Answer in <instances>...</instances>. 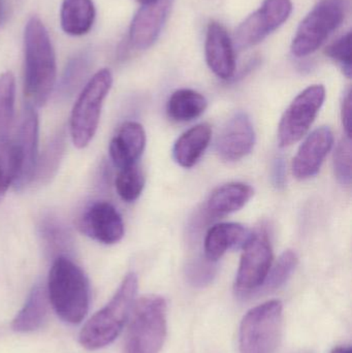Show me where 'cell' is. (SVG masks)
I'll return each instance as SVG.
<instances>
[{
    "label": "cell",
    "instance_id": "18",
    "mask_svg": "<svg viewBox=\"0 0 352 353\" xmlns=\"http://www.w3.org/2000/svg\"><path fill=\"white\" fill-rule=\"evenodd\" d=\"M249 236L250 232L242 224H216L208 230L205 238V256L215 263L229 249L243 247Z\"/></svg>",
    "mask_w": 352,
    "mask_h": 353
},
{
    "label": "cell",
    "instance_id": "5",
    "mask_svg": "<svg viewBox=\"0 0 352 353\" xmlns=\"http://www.w3.org/2000/svg\"><path fill=\"white\" fill-rule=\"evenodd\" d=\"M113 84L112 72L107 68L99 70L85 85L79 95L70 117V137L74 146L85 148L96 134L103 101Z\"/></svg>",
    "mask_w": 352,
    "mask_h": 353
},
{
    "label": "cell",
    "instance_id": "25",
    "mask_svg": "<svg viewBox=\"0 0 352 353\" xmlns=\"http://www.w3.org/2000/svg\"><path fill=\"white\" fill-rule=\"evenodd\" d=\"M16 81L12 72L0 76V144L10 140L14 115Z\"/></svg>",
    "mask_w": 352,
    "mask_h": 353
},
{
    "label": "cell",
    "instance_id": "23",
    "mask_svg": "<svg viewBox=\"0 0 352 353\" xmlns=\"http://www.w3.org/2000/svg\"><path fill=\"white\" fill-rule=\"evenodd\" d=\"M207 105L206 99L198 91L180 89L175 91L167 101V115L174 121H191L206 111Z\"/></svg>",
    "mask_w": 352,
    "mask_h": 353
},
{
    "label": "cell",
    "instance_id": "13",
    "mask_svg": "<svg viewBox=\"0 0 352 353\" xmlns=\"http://www.w3.org/2000/svg\"><path fill=\"white\" fill-rule=\"evenodd\" d=\"M256 144L251 120L243 112L236 113L225 124L216 140V151L225 161H238L247 157Z\"/></svg>",
    "mask_w": 352,
    "mask_h": 353
},
{
    "label": "cell",
    "instance_id": "28",
    "mask_svg": "<svg viewBox=\"0 0 352 353\" xmlns=\"http://www.w3.org/2000/svg\"><path fill=\"white\" fill-rule=\"evenodd\" d=\"M299 263V257L293 250H287L280 255L274 267H271L270 272L267 276L266 281L258 290V294L272 292L280 288L287 283L295 272Z\"/></svg>",
    "mask_w": 352,
    "mask_h": 353
},
{
    "label": "cell",
    "instance_id": "21",
    "mask_svg": "<svg viewBox=\"0 0 352 353\" xmlns=\"http://www.w3.org/2000/svg\"><path fill=\"white\" fill-rule=\"evenodd\" d=\"M47 288L37 284L31 290L26 303L12 321V327L18 333H30L43 327L49 313Z\"/></svg>",
    "mask_w": 352,
    "mask_h": 353
},
{
    "label": "cell",
    "instance_id": "19",
    "mask_svg": "<svg viewBox=\"0 0 352 353\" xmlns=\"http://www.w3.org/2000/svg\"><path fill=\"white\" fill-rule=\"evenodd\" d=\"M254 190L245 183L231 182L215 189L207 201V213L221 217L241 210L253 196Z\"/></svg>",
    "mask_w": 352,
    "mask_h": 353
},
{
    "label": "cell",
    "instance_id": "7",
    "mask_svg": "<svg viewBox=\"0 0 352 353\" xmlns=\"http://www.w3.org/2000/svg\"><path fill=\"white\" fill-rule=\"evenodd\" d=\"M345 0H320L298 27L291 43L297 57L314 53L340 27L345 18Z\"/></svg>",
    "mask_w": 352,
    "mask_h": 353
},
{
    "label": "cell",
    "instance_id": "26",
    "mask_svg": "<svg viewBox=\"0 0 352 353\" xmlns=\"http://www.w3.org/2000/svg\"><path fill=\"white\" fill-rule=\"evenodd\" d=\"M65 149V134L59 132L53 137L51 142L45 147L41 157L37 159L33 181L37 183H48L57 173L60 161ZM32 181V182H33Z\"/></svg>",
    "mask_w": 352,
    "mask_h": 353
},
{
    "label": "cell",
    "instance_id": "17",
    "mask_svg": "<svg viewBox=\"0 0 352 353\" xmlns=\"http://www.w3.org/2000/svg\"><path fill=\"white\" fill-rule=\"evenodd\" d=\"M146 146V132L138 122L128 121L120 126L110 144V157L119 169L136 165Z\"/></svg>",
    "mask_w": 352,
    "mask_h": 353
},
{
    "label": "cell",
    "instance_id": "31",
    "mask_svg": "<svg viewBox=\"0 0 352 353\" xmlns=\"http://www.w3.org/2000/svg\"><path fill=\"white\" fill-rule=\"evenodd\" d=\"M351 138L345 137L339 142L334 155V172L340 184H351Z\"/></svg>",
    "mask_w": 352,
    "mask_h": 353
},
{
    "label": "cell",
    "instance_id": "33",
    "mask_svg": "<svg viewBox=\"0 0 352 353\" xmlns=\"http://www.w3.org/2000/svg\"><path fill=\"white\" fill-rule=\"evenodd\" d=\"M215 270L212 261L206 259V263H194L188 270L190 282L196 286H205L214 276Z\"/></svg>",
    "mask_w": 352,
    "mask_h": 353
},
{
    "label": "cell",
    "instance_id": "11",
    "mask_svg": "<svg viewBox=\"0 0 352 353\" xmlns=\"http://www.w3.org/2000/svg\"><path fill=\"white\" fill-rule=\"evenodd\" d=\"M79 226L83 234L105 245L116 244L124 236L123 219L109 201L89 205L81 216Z\"/></svg>",
    "mask_w": 352,
    "mask_h": 353
},
{
    "label": "cell",
    "instance_id": "16",
    "mask_svg": "<svg viewBox=\"0 0 352 353\" xmlns=\"http://www.w3.org/2000/svg\"><path fill=\"white\" fill-rule=\"evenodd\" d=\"M205 52L209 68L218 78L229 80L234 76L236 70L235 51L227 29L220 23L213 21L209 24Z\"/></svg>",
    "mask_w": 352,
    "mask_h": 353
},
{
    "label": "cell",
    "instance_id": "30",
    "mask_svg": "<svg viewBox=\"0 0 352 353\" xmlns=\"http://www.w3.org/2000/svg\"><path fill=\"white\" fill-rule=\"evenodd\" d=\"M91 65V56L87 52L76 54L68 61L62 76L61 89L64 95H70L80 86L88 74Z\"/></svg>",
    "mask_w": 352,
    "mask_h": 353
},
{
    "label": "cell",
    "instance_id": "6",
    "mask_svg": "<svg viewBox=\"0 0 352 353\" xmlns=\"http://www.w3.org/2000/svg\"><path fill=\"white\" fill-rule=\"evenodd\" d=\"M283 306L272 300L254 307L240 327L241 353H276L282 333Z\"/></svg>",
    "mask_w": 352,
    "mask_h": 353
},
{
    "label": "cell",
    "instance_id": "8",
    "mask_svg": "<svg viewBox=\"0 0 352 353\" xmlns=\"http://www.w3.org/2000/svg\"><path fill=\"white\" fill-rule=\"evenodd\" d=\"M273 263L270 239L264 230L250 234L243 246L241 261L235 282V292L240 298L252 296L266 281Z\"/></svg>",
    "mask_w": 352,
    "mask_h": 353
},
{
    "label": "cell",
    "instance_id": "29",
    "mask_svg": "<svg viewBox=\"0 0 352 353\" xmlns=\"http://www.w3.org/2000/svg\"><path fill=\"white\" fill-rule=\"evenodd\" d=\"M116 190L126 203L136 201L142 194L145 187V176L142 170L136 165L120 169L116 176Z\"/></svg>",
    "mask_w": 352,
    "mask_h": 353
},
{
    "label": "cell",
    "instance_id": "12",
    "mask_svg": "<svg viewBox=\"0 0 352 353\" xmlns=\"http://www.w3.org/2000/svg\"><path fill=\"white\" fill-rule=\"evenodd\" d=\"M21 159L20 175L14 186L22 190L30 184L34 176L39 159V116L34 107L26 103L16 137L12 139Z\"/></svg>",
    "mask_w": 352,
    "mask_h": 353
},
{
    "label": "cell",
    "instance_id": "38",
    "mask_svg": "<svg viewBox=\"0 0 352 353\" xmlns=\"http://www.w3.org/2000/svg\"><path fill=\"white\" fill-rule=\"evenodd\" d=\"M138 1H140L141 3H143V4H147V3H150V2H152L153 0H138Z\"/></svg>",
    "mask_w": 352,
    "mask_h": 353
},
{
    "label": "cell",
    "instance_id": "34",
    "mask_svg": "<svg viewBox=\"0 0 352 353\" xmlns=\"http://www.w3.org/2000/svg\"><path fill=\"white\" fill-rule=\"evenodd\" d=\"M285 163L282 157H277L273 163L272 181L276 188H283L285 186Z\"/></svg>",
    "mask_w": 352,
    "mask_h": 353
},
{
    "label": "cell",
    "instance_id": "20",
    "mask_svg": "<svg viewBox=\"0 0 352 353\" xmlns=\"http://www.w3.org/2000/svg\"><path fill=\"white\" fill-rule=\"evenodd\" d=\"M212 130L207 123L198 124L184 132L173 148V157L180 167H194L210 144Z\"/></svg>",
    "mask_w": 352,
    "mask_h": 353
},
{
    "label": "cell",
    "instance_id": "15",
    "mask_svg": "<svg viewBox=\"0 0 352 353\" xmlns=\"http://www.w3.org/2000/svg\"><path fill=\"white\" fill-rule=\"evenodd\" d=\"M334 145V134L328 126L316 128L300 146L293 161V174L306 180L320 172L324 159Z\"/></svg>",
    "mask_w": 352,
    "mask_h": 353
},
{
    "label": "cell",
    "instance_id": "27",
    "mask_svg": "<svg viewBox=\"0 0 352 353\" xmlns=\"http://www.w3.org/2000/svg\"><path fill=\"white\" fill-rule=\"evenodd\" d=\"M21 159L12 139L0 144V201L20 175Z\"/></svg>",
    "mask_w": 352,
    "mask_h": 353
},
{
    "label": "cell",
    "instance_id": "4",
    "mask_svg": "<svg viewBox=\"0 0 352 353\" xmlns=\"http://www.w3.org/2000/svg\"><path fill=\"white\" fill-rule=\"evenodd\" d=\"M167 302L147 296L134 303L123 353H159L167 338Z\"/></svg>",
    "mask_w": 352,
    "mask_h": 353
},
{
    "label": "cell",
    "instance_id": "32",
    "mask_svg": "<svg viewBox=\"0 0 352 353\" xmlns=\"http://www.w3.org/2000/svg\"><path fill=\"white\" fill-rule=\"evenodd\" d=\"M327 54L339 63L347 78H351V33L343 35L327 50Z\"/></svg>",
    "mask_w": 352,
    "mask_h": 353
},
{
    "label": "cell",
    "instance_id": "14",
    "mask_svg": "<svg viewBox=\"0 0 352 353\" xmlns=\"http://www.w3.org/2000/svg\"><path fill=\"white\" fill-rule=\"evenodd\" d=\"M174 0H153L136 12L130 29V41L138 50L150 48L158 39Z\"/></svg>",
    "mask_w": 352,
    "mask_h": 353
},
{
    "label": "cell",
    "instance_id": "24",
    "mask_svg": "<svg viewBox=\"0 0 352 353\" xmlns=\"http://www.w3.org/2000/svg\"><path fill=\"white\" fill-rule=\"evenodd\" d=\"M43 242L48 251L54 256H66L65 253L72 249V240L70 230L65 224L55 216L48 215L41 219L39 224Z\"/></svg>",
    "mask_w": 352,
    "mask_h": 353
},
{
    "label": "cell",
    "instance_id": "10",
    "mask_svg": "<svg viewBox=\"0 0 352 353\" xmlns=\"http://www.w3.org/2000/svg\"><path fill=\"white\" fill-rule=\"evenodd\" d=\"M293 12L291 0H265L262 6L250 14L238 28L236 43L241 49L264 41L278 29Z\"/></svg>",
    "mask_w": 352,
    "mask_h": 353
},
{
    "label": "cell",
    "instance_id": "37",
    "mask_svg": "<svg viewBox=\"0 0 352 353\" xmlns=\"http://www.w3.org/2000/svg\"><path fill=\"white\" fill-rule=\"evenodd\" d=\"M331 353H352V350L351 347H346V346H339Z\"/></svg>",
    "mask_w": 352,
    "mask_h": 353
},
{
    "label": "cell",
    "instance_id": "22",
    "mask_svg": "<svg viewBox=\"0 0 352 353\" xmlns=\"http://www.w3.org/2000/svg\"><path fill=\"white\" fill-rule=\"evenodd\" d=\"M95 8L92 0H63L60 10L62 30L72 37L86 34L92 28Z\"/></svg>",
    "mask_w": 352,
    "mask_h": 353
},
{
    "label": "cell",
    "instance_id": "9",
    "mask_svg": "<svg viewBox=\"0 0 352 353\" xmlns=\"http://www.w3.org/2000/svg\"><path fill=\"white\" fill-rule=\"evenodd\" d=\"M326 99V88L312 85L302 91L287 108L278 128L281 148L291 146L304 138L320 113Z\"/></svg>",
    "mask_w": 352,
    "mask_h": 353
},
{
    "label": "cell",
    "instance_id": "35",
    "mask_svg": "<svg viewBox=\"0 0 352 353\" xmlns=\"http://www.w3.org/2000/svg\"><path fill=\"white\" fill-rule=\"evenodd\" d=\"M342 115L343 126H344L346 136L351 138V90L349 89L345 94L344 99L342 103Z\"/></svg>",
    "mask_w": 352,
    "mask_h": 353
},
{
    "label": "cell",
    "instance_id": "36",
    "mask_svg": "<svg viewBox=\"0 0 352 353\" xmlns=\"http://www.w3.org/2000/svg\"><path fill=\"white\" fill-rule=\"evenodd\" d=\"M6 2H4V0H0V28H1L2 25L4 24V21H6Z\"/></svg>",
    "mask_w": 352,
    "mask_h": 353
},
{
    "label": "cell",
    "instance_id": "1",
    "mask_svg": "<svg viewBox=\"0 0 352 353\" xmlns=\"http://www.w3.org/2000/svg\"><path fill=\"white\" fill-rule=\"evenodd\" d=\"M24 93L27 103L43 107L55 87L57 66L49 33L41 19H29L24 31Z\"/></svg>",
    "mask_w": 352,
    "mask_h": 353
},
{
    "label": "cell",
    "instance_id": "3",
    "mask_svg": "<svg viewBox=\"0 0 352 353\" xmlns=\"http://www.w3.org/2000/svg\"><path fill=\"white\" fill-rule=\"evenodd\" d=\"M138 288V276L128 273L111 301L81 330L79 342L83 347L99 350L117 339L130 319Z\"/></svg>",
    "mask_w": 352,
    "mask_h": 353
},
{
    "label": "cell",
    "instance_id": "2",
    "mask_svg": "<svg viewBox=\"0 0 352 353\" xmlns=\"http://www.w3.org/2000/svg\"><path fill=\"white\" fill-rule=\"evenodd\" d=\"M50 305L64 323L79 325L90 304V286L83 270L68 256L56 257L47 285Z\"/></svg>",
    "mask_w": 352,
    "mask_h": 353
}]
</instances>
